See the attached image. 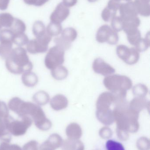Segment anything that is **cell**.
<instances>
[{"instance_id":"cell-1","label":"cell","mask_w":150,"mask_h":150,"mask_svg":"<svg viewBox=\"0 0 150 150\" xmlns=\"http://www.w3.org/2000/svg\"><path fill=\"white\" fill-rule=\"evenodd\" d=\"M5 60L7 69L14 74H22L30 72L33 67L26 50L23 47H19L12 49Z\"/></svg>"},{"instance_id":"cell-2","label":"cell","mask_w":150,"mask_h":150,"mask_svg":"<svg viewBox=\"0 0 150 150\" xmlns=\"http://www.w3.org/2000/svg\"><path fill=\"white\" fill-rule=\"evenodd\" d=\"M104 85L115 97V100L126 99L127 91L131 89L132 82L127 76L113 75L107 76L104 80Z\"/></svg>"},{"instance_id":"cell-3","label":"cell","mask_w":150,"mask_h":150,"mask_svg":"<svg viewBox=\"0 0 150 150\" xmlns=\"http://www.w3.org/2000/svg\"><path fill=\"white\" fill-rule=\"evenodd\" d=\"M65 51L57 45L49 49L45 59V64L48 69L52 70L61 66L64 62Z\"/></svg>"},{"instance_id":"cell-4","label":"cell","mask_w":150,"mask_h":150,"mask_svg":"<svg viewBox=\"0 0 150 150\" xmlns=\"http://www.w3.org/2000/svg\"><path fill=\"white\" fill-rule=\"evenodd\" d=\"M52 38V37L46 33L43 36L29 41L26 47L27 50L32 54L45 52Z\"/></svg>"},{"instance_id":"cell-5","label":"cell","mask_w":150,"mask_h":150,"mask_svg":"<svg viewBox=\"0 0 150 150\" xmlns=\"http://www.w3.org/2000/svg\"><path fill=\"white\" fill-rule=\"evenodd\" d=\"M96 40L100 43H107L114 45L119 41V35L112 27L107 25H104L98 30L96 34Z\"/></svg>"},{"instance_id":"cell-6","label":"cell","mask_w":150,"mask_h":150,"mask_svg":"<svg viewBox=\"0 0 150 150\" xmlns=\"http://www.w3.org/2000/svg\"><path fill=\"white\" fill-rule=\"evenodd\" d=\"M116 52L119 58L128 65L136 64L140 58L139 52L135 47L129 48L124 45H120L117 47Z\"/></svg>"},{"instance_id":"cell-7","label":"cell","mask_w":150,"mask_h":150,"mask_svg":"<svg viewBox=\"0 0 150 150\" xmlns=\"http://www.w3.org/2000/svg\"><path fill=\"white\" fill-rule=\"evenodd\" d=\"M120 17L123 22L131 21L138 17V13L134 1H128L121 4L119 8Z\"/></svg>"},{"instance_id":"cell-8","label":"cell","mask_w":150,"mask_h":150,"mask_svg":"<svg viewBox=\"0 0 150 150\" xmlns=\"http://www.w3.org/2000/svg\"><path fill=\"white\" fill-rule=\"evenodd\" d=\"M69 15V8L66 7L62 3H60L56 6L50 16V20L53 23L61 24L68 18Z\"/></svg>"},{"instance_id":"cell-9","label":"cell","mask_w":150,"mask_h":150,"mask_svg":"<svg viewBox=\"0 0 150 150\" xmlns=\"http://www.w3.org/2000/svg\"><path fill=\"white\" fill-rule=\"evenodd\" d=\"M120 2L116 0H110L107 7L103 10L101 13L102 19L105 22L112 21L116 16L117 11L119 8Z\"/></svg>"},{"instance_id":"cell-10","label":"cell","mask_w":150,"mask_h":150,"mask_svg":"<svg viewBox=\"0 0 150 150\" xmlns=\"http://www.w3.org/2000/svg\"><path fill=\"white\" fill-rule=\"evenodd\" d=\"M92 69L95 73L103 76H109L115 72L113 67L100 58H97L92 64Z\"/></svg>"},{"instance_id":"cell-11","label":"cell","mask_w":150,"mask_h":150,"mask_svg":"<svg viewBox=\"0 0 150 150\" xmlns=\"http://www.w3.org/2000/svg\"><path fill=\"white\" fill-rule=\"evenodd\" d=\"M115 97L111 92L103 93H101L97 102V107L98 110H105L110 109V107L112 104L114 103Z\"/></svg>"},{"instance_id":"cell-12","label":"cell","mask_w":150,"mask_h":150,"mask_svg":"<svg viewBox=\"0 0 150 150\" xmlns=\"http://www.w3.org/2000/svg\"><path fill=\"white\" fill-rule=\"evenodd\" d=\"M50 104L53 109L60 110L64 109L68 106V98L62 94H57L52 98Z\"/></svg>"},{"instance_id":"cell-13","label":"cell","mask_w":150,"mask_h":150,"mask_svg":"<svg viewBox=\"0 0 150 150\" xmlns=\"http://www.w3.org/2000/svg\"><path fill=\"white\" fill-rule=\"evenodd\" d=\"M150 0H135V7L138 14L144 17L149 16Z\"/></svg>"},{"instance_id":"cell-14","label":"cell","mask_w":150,"mask_h":150,"mask_svg":"<svg viewBox=\"0 0 150 150\" xmlns=\"http://www.w3.org/2000/svg\"><path fill=\"white\" fill-rule=\"evenodd\" d=\"M149 102L145 97H136L130 101L129 107L134 111H140L149 105Z\"/></svg>"},{"instance_id":"cell-15","label":"cell","mask_w":150,"mask_h":150,"mask_svg":"<svg viewBox=\"0 0 150 150\" xmlns=\"http://www.w3.org/2000/svg\"><path fill=\"white\" fill-rule=\"evenodd\" d=\"M22 81L25 86L27 87H33L38 83V77L33 72H27L24 73L22 76Z\"/></svg>"},{"instance_id":"cell-16","label":"cell","mask_w":150,"mask_h":150,"mask_svg":"<svg viewBox=\"0 0 150 150\" xmlns=\"http://www.w3.org/2000/svg\"><path fill=\"white\" fill-rule=\"evenodd\" d=\"M129 42L132 45L135 46L141 39V32L138 28L130 30L126 33Z\"/></svg>"},{"instance_id":"cell-17","label":"cell","mask_w":150,"mask_h":150,"mask_svg":"<svg viewBox=\"0 0 150 150\" xmlns=\"http://www.w3.org/2000/svg\"><path fill=\"white\" fill-rule=\"evenodd\" d=\"M77 35V32L74 28L68 27L62 30L61 37L66 42L71 44L76 39Z\"/></svg>"},{"instance_id":"cell-18","label":"cell","mask_w":150,"mask_h":150,"mask_svg":"<svg viewBox=\"0 0 150 150\" xmlns=\"http://www.w3.org/2000/svg\"><path fill=\"white\" fill-rule=\"evenodd\" d=\"M52 76L56 80L65 79L68 75V71L65 67L60 66L51 70Z\"/></svg>"},{"instance_id":"cell-19","label":"cell","mask_w":150,"mask_h":150,"mask_svg":"<svg viewBox=\"0 0 150 150\" xmlns=\"http://www.w3.org/2000/svg\"><path fill=\"white\" fill-rule=\"evenodd\" d=\"M33 99L37 105H44L49 102L50 97L47 93L41 91L35 93L33 97Z\"/></svg>"},{"instance_id":"cell-20","label":"cell","mask_w":150,"mask_h":150,"mask_svg":"<svg viewBox=\"0 0 150 150\" xmlns=\"http://www.w3.org/2000/svg\"><path fill=\"white\" fill-rule=\"evenodd\" d=\"M26 30V26L24 23L20 19L15 18L13 24L10 27V30L13 32L14 35L24 33Z\"/></svg>"},{"instance_id":"cell-21","label":"cell","mask_w":150,"mask_h":150,"mask_svg":"<svg viewBox=\"0 0 150 150\" xmlns=\"http://www.w3.org/2000/svg\"><path fill=\"white\" fill-rule=\"evenodd\" d=\"M46 31L51 37L57 36L61 33L62 31V26L61 24L51 22L47 27Z\"/></svg>"},{"instance_id":"cell-22","label":"cell","mask_w":150,"mask_h":150,"mask_svg":"<svg viewBox=\"0 0 150 150\" xmlns=\"http://www.w3.org/2000/svg\"><path fill=\"white\" fill-rule=\"evenodd\" d=\"M15 18L9 13H3L0 14V25L6 28H10L13 24Z\"/></svg>"},{"instance_id":"cell-23","label":"cell","mask_w":150,"mask_h":150,"mask_svg":"<svg viewBox=\"0 0 150 150\" xmlns=\"http://www.w3.org/2000/svg\"><path fill=\"white\" fill-rule=\"evenodd\" d=\"M33 33L36 38L41 37L46 33L45 24L41 21H37L33 24Z\"/></svg>"},{"instance_id":"cell-24","label":"cell","mask_w":150,"mask_h":150,"mask_svg":"<svg viewBox=\"0 0 150 150\" xmlns=\"http://www.w3.org/2000/svg\"><path fill=\"white\" fill-rule=\"evenodd\" d=\"M12 42L0 43V57L6 59L12 51Z\"/></svg>"},{"instance_id":"cell-25","label":"cell","mask_w":150,"mask_h":150,"mask_svg":"<svg viewBox=\"0 0 150 150\" xmlns=\"http://www.w3.org/2000/svg\"><path fill=\"white\" fill-rule=\"evenodd\" d=\"M106 150H126L124 145L117 140L109 139L105 145Z\"/></svg>"},{"instance_id":"cell-26","label":"cell","mask_w":150,"mask_h":150,"mask_svg":"<svg viewBox=\"0 0 150 150\" xmlns=\"http://www.w3.org/2000/svg\"><path fill=\"white\" fill-rule=\"evenodd\" d=\"M148 92V87L143 84H138L133 88V94L136 97H145Z\"/></svg>"},{"instance_id":"cell-27","label":"cell","mask_w":150,"mask_h":150,"mask_svg":"<svg viewBox=\"0 0 150 150\" xmlns=\"http://www.w3.org/2000/svg\"><path fill=\"white\" fill-rule=\"evenodd\" d=\"M28 37L24 33L14 35L13 43L19 47L27 45L29 42Z\"/></svg>"},{"instance_id":"cell-28","label":"cell","mask_w":150,"mask_h":150,"mask_svg":"<svg viewBox=\"0 0 150 150\" xmlns=\"http://www.w3.org/2000/svg\"><path fill=\"white\" fill-rule=\"evenodd\" d=\"M14 34L10 30L4 29L0 31V43L12 42L13 43Z\"/></svg>"},{"instance_id":"cell-29","label":"cell","mask_w":150,"mask_h":150,"mask_svg":"<svg viewBox=\"0 0 150 150\" xmlns=\"http://www.w3.org/2000/svg\"><path fill=\"white\" fill-rule=\"evenodd\" d=\"M150 45V34L148 33L144 38H142L140 42L135 46V48L139 52L146 51Z\"/></svg>"},{"instance_id":"cell-30","label":"cell","mask_w":150,"mask_h":150,"mask_svg":"<svg viewBox=\"0 0 150 150\" xmlns=\"http://www.w3.org/2000/svg\"><path fill=\"white\" fill-rule=\"evenodd\" d=\"M112 28L116 32L123 30V21L120 16H115L111 21Z\"/></svg>"},{"instance_id":"cell-31","label":"cell","mask_w":150,"mask_h":150,"mask_svg":"<svg viewBox=\"0 0 150 150\" xmlns=\"http://www.w3.org/2000/svg\"><path fill=\"white\" fill-rule=\"evenodd\" d=\"M54 42L56 45L61 47L64 51L68 49L71 46L70 43L66 42L61 37L55 38L54 39Z\"/></svg>"},{"instance_id":"cell-32","label":"cell","mask_w":150,"mask_h":150,"mask_svg":"<svg viewBox=\"0 0 150 150\" xmlns=\"http://www.w3.org/2000/svg\"><path fill=\"white\" fill-rule=\"evenodd\" d=\"M23 1L26 4L28 5H33L40 7L44 5L49 0H23Z\"/></svg>"},{"instance_id":"cell-33","label":"cell","mask_w":150,"mask_h":150,"mask_svg":"<svg viewBox=\"0 0 150 150\" xmlns=\"http://www.w3.org/2000/svg\"><path fill=\"white\" fill-rule=\"evenodd\" d=\"M77 2V0H63L62 3L67 8H69L75 6Z\"/></svg>"},{"instance_id":"cell-34","label":"cell","mask_w":150,"mask_h":150,"mask_svg":"<svg viewBox=\"0 0 150 150\" xmlns=\"http://www.w3.org/2000/svg\"><path fill=\"white\" fill-rule=\"evenodd\" d=\"M10 0H0V10H5L8 8Z\"/></svg>"},{"instance_id":"cell-35","label":"cell","mask_w":150,"mask_h":150,"mask_svg":"<svg viewBox=\"0 0 150 150\" xmlns=\"http://www.w3.org/2000/svg\"><path fill=\"white\" fill-rule=\"evenodd\" d=\"M97 1L98 0H88V1L91 3L95 2Z\"/></svg>"},{"instance_id":"cell-36","label":"cell","mask_w":150,"mask_h":150,"mask_svg":"<svg viewBox=\"0 0 150 150\" xmlns=\"http://www.w3.org/2000/svg\"><path fill=\"white\" fill-rule=\"evenodd\" d=\"M116 1H119L120 2L121 1H126L127 2L130 1H131V0H116Z\"/></svg>"},{"instance_id":"cell-37","label":"cell","mask_w":150,"mask_h":150,"mask_svg":"<svg viewBox=\"0 0 150 150\" xmlns=\"http://www.w3.org/2000/svg\"><path fill=\"white\" fill-rule=\"evenodd\" d=\"M2 27L1 26V25H0V31H1V29Z\"/></svg>"}]
</instances>
